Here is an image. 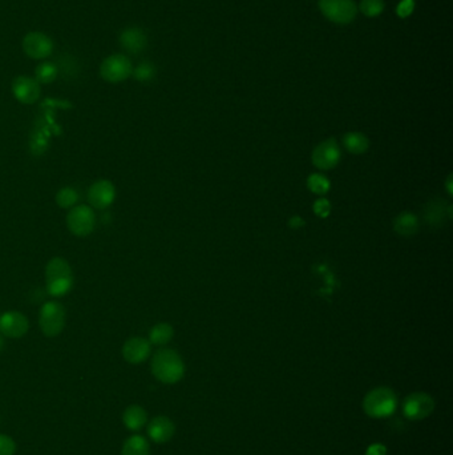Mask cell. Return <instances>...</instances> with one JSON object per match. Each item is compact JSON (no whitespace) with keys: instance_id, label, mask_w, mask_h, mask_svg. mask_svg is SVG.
<instances>
[{"instance_id":"13","label":"cell","mask_w":453,"mask_h":455,"mask_svg":"<svg viewBox=\"0 0 453 455\" xmlns=\"http://www.w3.org/2000/svg\"><path fill=\"white\" fill-rule=\"evenodd\" d=\"M13 95L15 96L16 100L22 104H33L40 97V84L28 76H17L13 81Z\"/></svg>"},{"instance_id":"29","label":"cell","mask_w":453,"mask_h":455,"mask_svg":"<svg viewBox=\"0 0 453 455\" xmlns=\"http://www.w3.org/2000/svg\"><path fill=\"white\" fill-rule=\"evenodd\" d=\"M314 212L317 213L318 216L322 218L329 217V214L331 212L330 201L323 198H318L317 201L314 202Z\"/></svg>"},{"instance_id":"14","label":"cell","mask_w":453,"mask_h":455,"mask_svg":"<svg viewBox=\"0 0 453 455\" xmlns=\"http://www.w3.org/2000/svg\"><path fill=\"white\" fill-rule=\"evenodd\" d=\"M151 344L142 337H132L125 341L122 346V357L132 365L142 364L151 356Z\"/></svg>"},{"instance_id":"5","label":"cell","mask_w":453,"mask_h":455,"mask_svg":"<svg viewBox=\"0 0 453 455\" xmlns=\"http://www.w3.org/2000/svg\"><path fill=\"white\" fill-rule=\"evenodd\" d=\"M322 15L335 24H349L358 14V6L354 0H319Z\"/></svg>"},{"instance_id":"4","label":"cell","mask_w":453,"mask_h":455,"mask_svg":"<svg viewBox=\"0 0 453 455\" xmlns=\"http://www.w3.org/2000/svg\"><path fill=\"white\" fill-rule=\"evenodd\" d=\"M67 312L58 301H48L40 308L39 326L46 337H58L65 328Z\"/></svg>"},{"instance_id":"21","label":"cell","mask_w":453,"mask_h":455,"mask_svg":"<svg viewBox=\"0 0 453 455\" xmlns=\"http://www.w3.org/2000/svg\"><path fill=\"white\" fill-rule=\"evenodd\" d=\"M174 335V329L167 322H160L154 325L149 332V342L157 346L167 345Z\"/></svg>"},{"instance_id":"32","label":"cell","mask_w":453,"mask_h":455,"mask_svg":"<svg viewBox=\"0 0 453 455\" xmlns=\"http://www.w3.org/2000/svg\"><path fill=\"white\" fill-rule=\"evenodd\" d=\"M451 182H452V176H450L448 182H447V188H448V193L450 195H452V185H451Z\"/></svg>"},{"instance_id":"10","label":"cell","mask_w":453,"mask_h":455,"mask_svg":"<svg viewBox=\"0 0 453 455\" xmlns=\"http://www.w3.org/2000/svg\"><path fill=\"white\" fill-rule=\"evenodd\" d=\"M342 152L333 138H327L319 143L313 151V164L322 170H329L336 167L340 161Z\"/></svg>"},{"instance_id":"3","label":"cell","mask_w":453,"mask_h":455,"mask_svg":"<svg viewBox=\"0 0 453 455\" xmlns=\"http://www.w3.org/2000/svg\"><path fill=\"white\" fill-rule=\"evenodd\" d=\"M397 409V395L393 389L380 386L368 392L363 399L364 413L375 420H383L393 415Z\"/></svg>"},{"instance_id":"1","label":"cell","mask_w":453,"mask_h":455,"mask_svg":"<svg viewBox=\"0 0 453 455\" xmlns=\"http://www.w3.org/2000/svg\"><path fill=\"white\" fill-rule=\"evenodd\" d=\"M75 287V277L71 265L63 257L49 260L46 266V289L49 296L60 298Z\"/></svg>"},{"instance_id":"26","label":"cell","mask_w":453,"mask_h":455,"mask_svg":"<svg viewBox=\"0 0 453 455\" xmlns=\"http://www.w3.org/2000/svg\"><path fill=\"white\" fill-rule=\"evenodd\" d=\"M132 76L136 79L137 81L149 83L156 76V67L151 61H142L137 65L136 68H133Z\"/></svg>"},{"instance_id":"2","label":"cell","mask_w":453,"mask_h":455,"mask_svg":"<svg viewBox=\"0 0 453 455\" xmlns=\"http://www.w3.org/2000/svg\"><path fill=\"white\" fill-rule=\"evenodd\" d=\"M151 374L165 385H174L185 374L181 356L173 349L158 350L151 358Z\"/></svg>"},{"instance_id":"20","label":"cell","mask_w":453,"mask_h":455,"mask_svg":"<svg viewBox=\"0 0 453 455\" xmlns=\"http://www.w3.org/2000/svg\"><path fill=\"white\" fill-rule=\"evenodd\" d=\"M121 455H151V446L142 436H132L125 440Z\"/></svg>"},{"instance_id":"16","label":"cell","mask_w":453,"mask_h":455,"mask_svg":"<svg viewBox=\"0 0 453 455\" xmlns=\"http://www.w3.org/2000/svg\"><path fill=\"white\" fill-rule=\"evenodd\" d=\"M176 426L170 418L165 415L154 417L148 425V436L156 443H167L173 438Z\"/></svg>"},{"instance_id":"19","label":"cell","mask_w":453,"mask_h":455,"mask_svg":"<svg viewBox=\"0 0 453 455\" xmlns=\"http://www.w3.org/2000/svg\"><path fill=\"white\" fill-rule=\"evenodd\" d=\"M393 229L403 237L413 236L419 230V218L413 213H400L393 221Z\"/></svg>"},{"instance_id":"15","label":"cell","mask_w":453,"mask_h":455,"mask_svg":"<svg viewBox=\"0 0 453 455\" xmlns=\"http://www.w3.org/2000/svg\"><path fill=\"white\" fill-rule=\"evenodd\" d=\"M120 45L128 54L138 55L148 46V36L138 27H128L120 33Z\"/></svg>"},{"instance_id":"8","label":"cell","mask_w":453,"mask_h":455,"mask_svg":"<svg viewBox=\"0 0 453 455\" xmlns=\"http://www.w3.org/2000/svg\"><path fill=\"white\" fill-rule=\"evenodd\" d=\"M402 410L404 417L409 421H422L434 413L435 399L427 393L416 392L406 397Z\"/></svg>"},{"instance_id":"33","label":"cell","mask_w":453,"mask_h":455,"mask_svg":"<svg viewBox=\"0 0 453 455\" xmlns=\"http://www.w3.org/2000/svg\"><path fill=\"white\" fill-rule=\"evenodd\" d=\"M4 345H6V342H4V335L0 333V351L4 349Z\"/></svg>"},{"instance_id":"27","label":"cell","mask_w":453,"mask_h":455,"mask_svg":"<svg viewBox=\"0 0 453 455\" xmlns=\"http://www.w3.org/2000/svg\"><path fill=\"white\" fill-rule=\"evenodd\" d=\"M384 0H362L359 4V11L367 17H377L384 11Z\"/></svg>"},{"instance_id":"23","label":"cell","mask_w":453,"mask_h":455,"mask_svg":"<svg viewBox=\"0 0 453 455\" xmlns=\"http://www.w3.org/2000/svg\"><path fill=\"white\" fill-rule=\"evenodd\" d=\"M59 76V70L56 63L53 61H43L35 70V80L39 84H51Z\"/></svg>"},{"instance_id":"24","label":"cell","mask_w":453,"mask_h":455,"mask_svg":"<svg viewBox=\"0 0 453 455\" xmlns=\"http://www.w3.org/2000/svg\"><path fill=\"white\" fill-rule=\"evenodd\" d=\"M56 204L61 209H71L77 205L79 201V193L77 191L71 186H64L56 193L55 196Z\"/></svg>"},{"instance_id":"12","label":"cell","mask_w":453,"mask_h":455,"mask_svg":"<svg viewBox=\"0 0 453 455\" xmlns=\"http://www.w3.org/2000/svg\"><path fill=\"white\" fill-rule=\"evenodd\" d=\"M116 198V188L109 180L94 182L88 189V201L91 208L106 209L113 204Z\"/></svg>"},{"instance_id":"6","label":"cell","mask_w":453,"mask_h":455,"mask_svg":"<svg viewBox=\"0 0 453 455\" xmlns=\"http://www.w3.org/2000/svg\"><path fill=\"white\" fill-rule=\"evenodd\" d=\"M133 72L132 61L122 54H113L106 58L100 65V75L112 84H117L129 79Z\"/></svg>"},{"instance_id":"18","label":"cell","mask_w":453,"mask_h":455,"mask_svg":"<svg viewBox=\"0 0 453 455\" xmlns=\"http://www.w3.org/2000/svg\"><path fill=\"white\" fill-rule=\"evenodd\" d=\"M122 422L126 429L137 431L148 424V413L138 405H132L124 411Z\"/></svg>"},{"instance_id":"28","label":"cell","mask_w":453,"mask_h":455,"mask_svg":"<svg viewBox=\"0 0 453 455\" xmlns=\"http://www.w3.org/2000/svg\"><path fill=\"white\" fill-rule=\"evenodd\" d=\"M15 452V440L6 434H0V455H14Z\"/></svg>"},{"instance_id":"17","label":"cell","mask_w":453,"mask_h":455,"mask_svg":"<svg viewBox=\"0 0 453 455\" xmlns=\"http://www.w3.org/2000/svg\"><path fill=\"white\" fill-rule=\"evenodd\" d=\"M451 205H447L443 200H434L425 208V221L431 227H441L445 224L447 218H451Z\"/></svg>"},{"instance_id":"9","label":"cell","mask_w":453,"mask_h":455,"mask_svg":"<svg viewBox=\"0 0 453 455\" xmlns=\"http://www.w3.org/2000/svg\"><path fill=\"white\" fill-rule=\"evenodd\" d=\"M53 40L43 32L33 31L24 36L23 39V51L24 54L35 61H43L53 52Z\"/></svg>"},{"instance_id":"31","label":"cell","mask_w":453,"mask_h":455,"mask_svg":"<svg viewBox=\"0 0 453 455\" xmlns=\"http://www.w3.org/2000/svg\"><path fill=\"white\" fill-rule=\"evenodd\" d=\"M365 455H387V447L383 443H372L365 450Z\"/></svg>"},{"instance_id":"22","label":"cell","mask_w":453,"mask_h":455,"mask_svg":"<svg viewBox=\"0 0 453 455\" xmlns=\"http://www.w3.org/2000/svg\"><path fill=\"white\" fill-rule=\"evenodd\" d=\"M343 144L349 153L362 154L368 150L370 140L361 132H348L343 137Z\"/></svg>"},{"instance_id":"30","label":"cell","mask_w":453,"mask_h":455,"mask_svg":"<svg viewBox=\"0 0 453 455\" xmlns=\"http://www.w3.org/2000/svg\"><path fill=\"white\" fill-rule=\"evenodd\" d=\"M415 10V1L413 0H402L397 7H396V14L402 19H406L409 15H412Z\"/></svg>"},{"instance_id":"7","label":"cell","mask_w":453,"mask_h":455,"mask_svg":"<svg viewBox=\"0 0 453 455\" xmlns=\"http://www.w3.org/2000/svg\"><path fill=\"white\" fill-rule=\"evenodd\" d=\"M67 227L76 237H87L96 228V214L88 205H76L67 216Z\"/></svg>"},{"instance_id":"25","label":"cell","mask_w":453,"mask_h":455,"mask_svg":"<svg viewBox=\"0 0 453 455\" xmlns=\"http://www.w3.org/2000/svg\"><path fill=\"white\" fill-rule=\"evenodd\" d=\"M307 188L318 196H323L330 191L331 184L326 176L320 173H313L307 179Z\"/></svg>"},{"instance_id":"11","label":"cell","mask_w":453,"mask_h":455,"mask_svg":"<svg viewBox=\"0 0 453 455\" xmlns=\"http://www.w3.org/2000/svg\"><path fill=\"white\" fill-rule=\"evenodd\" d=\"M30 329L28 319L17 312L8 310L0 316V333L8 338H22Z\"/></svg>"}]
</instances>
